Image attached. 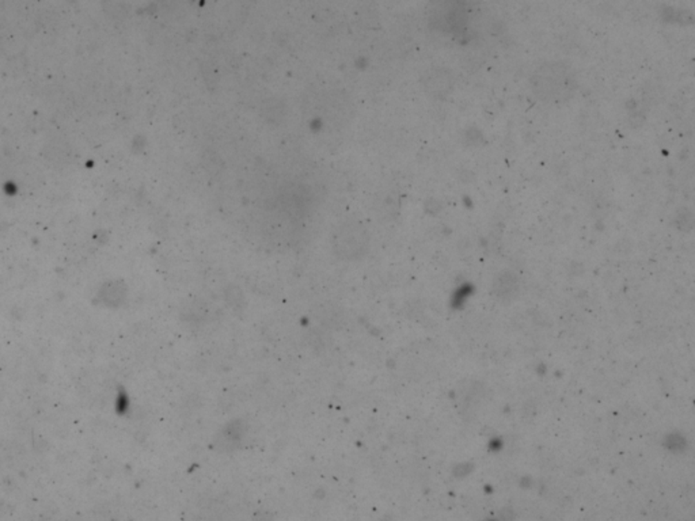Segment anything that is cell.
<instances>
[{"instance_id": "6da1fadb", "label": "cell", "mask_w": 695, "mask_h": 521, "mask_svg": "<svg viewBox=\"0 0 695 521\" xmlns=\"http://www.w3.org/2000/svg\"><path fill=\"white\" fill-rule=\"evenodd\" d=\"M534 90L545 101H564L574 90L573 77L564 66H545L534 75Z\"/></svg>"}, {"instance_id": "7a4b0ae2", "label": "cell", "mask_w": 695, "mask_h": 521, "mask_svg": "<svg viewBox=\"0 0 695 521\" xmlns=\"http://www.w3.org/2000/svg\"><path fill=\"white\" fill-rule=\"evenodd\" d=\"M241 436H242V432L239 429V425L233 422L228 426H226V429L223 431L220 444H223L222 445L223 448H226V446H234L238 442V440L241 439Z\"/></svg>"}]
</instances>
